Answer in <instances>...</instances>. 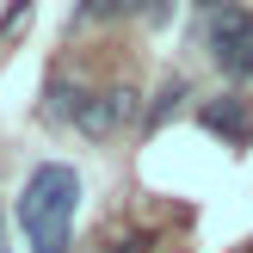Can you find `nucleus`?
Here are the masks:
<instances>
[{
	"label": "nucleus",
	"mask_w": 253,
	"mask_h": 253,
	"mask_svg": "<svg viewBox=\"0 0 253 253\" xmlns=\"http://www.w3.org/2000/svg\"><path fill=\"white\" fill-rule=\"evenodd\" d=\"M74 210H81V173L62 167V161H43L31 167L19 192V229L31 253H68L74 241Z\"/></svg>",
	"instance_id": "1"
},
{
	"label": "nucleus",
	"mask_w": 253,
	"mask_h": 253,
	"mask_svg": "<svg viewBox=\"0 0 253 253\" xmlns=\"http://www.w3.org/2000/svg\"><path fill=\"white\" fill-rule=\"evenodd\" d=\"M204 49L229 81H247L253 74V12L229 6V12H210V31H204Z\"/></svg>",
	"instance_id": "2"
},
{
	"label": "nucleus",
	"mask_w": 253,
	"mask_h": 253,
	"mask_svg": "<svg viewBox=\"0 0 253 253\" xmlns=\"http://www.w3.org/2000/svg\"><path fill=\"white\" fill-rule=\"evenodd\" d=\"M136 86H105V93H93V105H86V118H81V130L86 136H111L118 124H136V118H148L142 105H136Z\"/></svg>",
	"instance_id": "3"
},
{
	"label": "nucleus",
	"mask_w": 253,
	"mask_h": 253,
	"mask_svg": "<svg viewBox=\"0 0 253 253\" xmlns=\"http://www.w3.org/2000/svg\"><path fill=\"white\" fill-rule=\"evenodd\" d=\"M198 124H204L210 136H222V142H235V148H247V142H253V111H247V99H241V93L210 99V105L198 111Z\"/></svg>",
	"instance_id": "4"
},
{
	"label": "nucleus",
	"mask_w": 253,
	"mask_h": 253,
	"mask_svg": "<svg viewBox=\"0 0 253 253\" xmlns=\"http://www.w3.org/2000/svg\"><path fill=\"white\" fill-rule=\"evenodd\" d=\"M43 99H49V105H43V118H49V124H81V118H86V105H93V93H86V86H68L62 74L43 86Z\"/></svg>",
	"instance_id": "5"
},
{
	"label": "nucleus",
	"mask_w": 253,
	"mask_h": 253,
	"mask_svg": "<svg viewBox=\"0 0 253 253\" xmlns=\"http://www.w3.org/2000/svg\"><path fill=\"white\" fill-rule=\"evenodd\" d=\"M185 99H192V81H185V74H167V81H161V93H155V105H148V130H161V124L173 118V111L185 105Z\"/></svg>",
	"instance_id": "6"
},
{
	"label": "nucleus",
	"mask_w": 253,
	"mask_h": 253,
	"mask_svg": "<svg viewBox=\"0 0 253 253\" xmlns=\"http://www.w3.org/2000/svg\"><path fill=\"white\" fill-rule=\"evenodd\" d=\"M130 0H74V25H93V19H118Z\"/></svg>",
	"instance_id": "7"
},
{
	"label": "nucleus",
	"mask_w": 253,
	"mask_h": 253,
	"mask_svg": "<svg viewBox=\"0 0 253 253\" xmlns=\"http://www.w3.org/2000/svg\"><path fill=\"white\" fill-rule=\"evenodd\" d=\"M198 6H204V12H229L235 0H198Z\"/></svg>",
	"instance_id": "8"
},
{
	"label": "nucleus",
	"mask_w": 253,
	"mask_h": 253,
	"mask_svg": "<svg viewBox=\"0 0 253 253\" xmlns=\"http://www.w3.org/2000/svg\"><path fill=\"white\" fill-rule=\"evenodd\" d=\"M0 253H12V247H6V241H0Z\"/></svg>",
	"instance_id": "9"
}]
</instances>
